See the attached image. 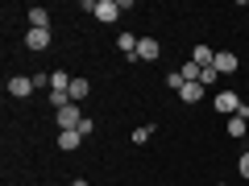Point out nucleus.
I'll use <instances>...</instances> for the list:
<instances>
[{
  "label": "nucleus",
  "instance_id": "obj_9",
  "mask_svg": "<svg viewBox=\"0 0 249 186\" xmlns=\"http://www.w3.org/2000/svg\"><path fill=\"white\" fill-rule=\"evenodd\" d=\"M83 145V133L79 128H67V133H58V149H67V153H75Z\"/></svg>",
  "mask_w": 249,
  "mask_h": 186
},
{
  "label": "nucleus",
  "instance_id": "obj_23",
  "mask_svg": "<svg viewBox=\"0 0 249 186\" xmlns=\"http://www.w3.org/2000/svg\"><path fill=\"white\" fill-rule=\"evenodd\" d=\"M216 186H220V182H216Z\"/></svg>",
  "mask_w": 249,
  "mask_h": 186
},
{
  "label": "nucleus",
  "instance_id": "obj_7",
  "mask_svg": "<svg viewBox=\"0 0 249 186\" xmlns=\"http://www.w3.org/2000/svg\"><path fill=\"white\" fill-rule=\"evenodd\" d=\"M158 54H162V42H158V37H142V46H137V58H142V62H154Z\"/></svg>",
  "mask_w": 249,
  "mask_h": 186
},
{
  "label": "nucleus",
  "instance_id": "obj_4",
  "mask_svg": "<svg viewBox=\"0 0 249 186\" xmlns=\"http://www.w3.org/2000/svg\"><path fill=\"white\" fill-rule=\"evenodd\" d=\"M121 13H124V9H121V0H100V4H96V21H104V25H112Z\"/></svg>",
  "mask_w": 249,
  "mask_h": 186
},
{
  "label": "nucleus",
  "instance_id": "obj_1",
  "mask_svg": "<svg viewBox=\"0 0 249 186\" xmlns=\"http://www.w3.org/2000/svg\"><path fill=\"white\" fill-rule=\"evenodd\" d=\"M54 120H58V133H67V128H79L83 124V112H79V104H67V108L54 112Z\"/></svg>",
  "mask_w": 249,
  "mask_h": 186
},
{
  "label": "nucleus",
  "instance_id": "obj_14",
  "mask_svg": "<svg viewBox=\"0 0 249 186\" xmlns=\"http://www.w3.org/2000/svg\"><path fill=\"white\" fill-rule=\"evenodd\" d=\"M71 75H67V71H50V91H71Z\"/></svg>",
  "mask_w": 249,
  "mask_h": 186
},
{
  "label": "nucleus",
  "instance_id": "obj_13",
  "mask_svg": "<svg viewBox=\"0 0 249 186\" xmlns=\"http://www.w3.org/2000/svg\"><path fill=\"white\" fill-rule=\"evenodd\" d=\"M245 133H249V120H245V112H241V116H229V137H237V141H241Z\"/></svg>",
  "mask_w": 249,
  "mask_h": 186
},
{
  "label": "nucleus",
  "instance_id": "obj_3",
  "mask_svg": "<svg viewBox=\"0 0 249 186\" xmlns=\"http://www.w3.org/2000/svg\"><path fill=\"white\" fill-rule=\"evenodd\" d=\"M34 91H37L34 75H13V79H9V95L13 99H25V95H34Z\"/></svg>",
  "mask_w": 249,
  "mask_h": 186
},
{
  "label": "nucleus",
  "instance_id": "obj_18",
  "mask_svg": "<svg viewBox=\"0 0 249 186\" xmlns=\"http://www.w3.org/2000/svg\"><path fill=\"white\" fill-rule=\"evenodd\" d=\"M150 137H154V128H150V124H142V128H133V145H145Z\"/></svg>",
  "mask_w": 249,
  "mask_h": 186
},
{
  "label": "nucleus",
  "instance_id": "obj_10",
  "mask_svg": "<svg viewBox=\"0 0 249 186\" xmlns=\"http://www.w3.org/2000/svg\"><path fill=\"white\" fill-rule=\"evenodd\" d=\"M137 46H142V37H133V33H121V37H116V50H121L124 58H137Z\"/></svg>",
  "mask_w": 249,
  "mask_h": 186
},
{
  "label": "nucleus",
  "instance_id": "obj_22",
  "mask_svg": "<svg viewBox=\"0 0 249 186\" xmlns=\"http://www.w3.org/2000/svg\"><path fill=\"white\" fill-rule=\"evenodd\" d=\"M71 186H88V182H83V178H75V182H71Z\"/></svg>",
  "mask_w": 249,
  "mask_h": 186
},
{
  "label": "nucleus",
  "instance_id": "obj_12",
  "mask_svg": "<svg viewBox=\"0 0 249 186\" xmlns=\"http://www.w3.org/2000/svg\"><path fill=\"white\" fill-rule=\"evenodd\" d=\"M212 58H216L212 46H196V50H191V62H196L199 71H204V66H212Z\"/></svg>",
  "mask_w": 249,
  "mask_h": 186
},
{
  "label": "nucleus",
  "instance_id": "obj_11",
  "mask_svg": "<svg viewBox=\"0 0 249 186\" xmlns=\"http://www.w3.org/2000/svg\"><path fill=\"white\" fill-rule=\"evenodd\" d=\"M29 29H50V9L34 4V9H29Z\"/></svg>",
  "mask_w": 249,
  "mask_h": 186
},
{
  "label": "nucleus",
  "instance_id": "obj_19",
  "mask_svg": "<svg viewBox=\"0 0 249 186\" xmlns=\"http://www.w3.org/2000/svg\"><path fill=\"white\" fill-rule=\"evenodd\" d=\"M166 87H170V91H183V79H178V71H170V75H166Z\"/></svg>",
  "mask_w": 249,
  "mask_h": 186
},
{
  "label": "nucleus",
  "instance_id": "obj_2",
  "mask_svg": "<svg viewBox=\"0 0 249 186\" xmlns=\"http://www.w3.org/2000/svg\"><path fill=\"white\" fill-rule=\"evenodd\" d=\"M212 104H216V112H229V116H241V112H245V104H241L237 91H216Z\"/></svg>",
  "mask_w": 249,
  "mask_h": 186
},
{
  "label": "nucleus",
  "instance_id": "obj_8",
  "mask_svg": "<svg viewBox=\"0 0 249 186\" xmlns=\"http://www.w3.org/2000/svg\"><path fill=\"white\" fill-rule=\"evenodd\" d=\"M204 91H208V87H204L199 79H196V83H183V91H178V99H183V104H199V99H204Z\"/></svg>",
  "mask_w": 249,
  "mask_h": 186
},
{
  "label": "nucleus",
  "instance_id": "obj_6",
  "mask_svg": "<svg viewBox=\"0 0 249 186\" xmlns=\"http://www.w3.org/2000/svg\"><path fill=\"white\" fill-rule=\"evenodd\" d=\"M212 66H216L220 75H232V71H237V54H232V50H216Z\"/></svg>",
  "mask_w": 249,
  "mask_h": 186
},
{
  "label": "nucleus",
  "instance_id": "obj_15",
  "mask_svg": "<svg viewBox=\"0 0 249 186\" xmlns=\"http://www.w3.org/2000/svg\"><path fill=\"white\" fill-rule=\"evenodd\" d=\"M88 95H91V83H88V79H75V83H71V104H83Z\"/></svg>",
  "mask_w": 249,
  "mask_h": 186
},
{
  "label": "nucleus",
  "instance_id": "obj_5",
  "mask_svg": "<svg viewBox=\"0 0 249 186\" xmlns=\"http://www.w3.org/2000/svg\"><path fill=\"white\" fill-rule=\"evenodd\" d=\"M25 50H50V29H25Z\"/></svg>",
  "mask_w": 249,
  "mask_h": 186
},
{
  "label": "nucleus",
  "instance_id": "obj_21",
  "mask_svg": "<svg viewBox=\"0 0 249 186\" xmlns=\"http://www.w3.org/2000/svg\"><path fill=\"white\" fill-rule=\"evenodd\" d=\"M79 133H83V137H91V133H96V120H91V116H83V124H79Z\"/></svg>",
  "mask_w": 249,
  "mask_h": 186
},
{
  "label": "nucleus",
  "instance_id": "obj_17",
  "mask_svg": "<svg viewBox=\"0 0 249 186\" xmlns=\"http://www.w3.org/2000/svg\"><path fill=\"white\" fill-rule=\"evenodd\" d=\"M216 79H220V71H216V66H204V71H199V83H204V87H212Z\"/></svg>",
  "mask_w": 249,
  "mask_h": 186
},
{
  "label": "nucleus",
  "instance_id": "obj_16",
  "mask_svg": "<svg viewBox=\"0 0 249 186\" xmlns=\"http://www.w3.org/2000/svg\"><path fill=\"white\" fill-rule=\"evenodd\" d=\"M178 79H183V83H196L199 79V66H196V62H183V66H178Z\"/></svg>",
  "mask_w": 249,
  "mask_h": 186
},
{
  "label": "nucleus",
  "instance_id": "obj_20",
  "mask_svg": "<svg viewBox=\"0 0 249 186\" xmlns=\"http://www.w3.org/2000/svg\"><path fill=\"white\" fill-rule=\"evenodd\" d=\"M237 170H241V178H249V149L237 157Z\"/></svg>",
  "mask_w": 249,
  "mask_h": 186
}]
</instances>
